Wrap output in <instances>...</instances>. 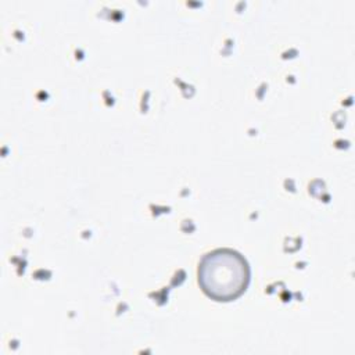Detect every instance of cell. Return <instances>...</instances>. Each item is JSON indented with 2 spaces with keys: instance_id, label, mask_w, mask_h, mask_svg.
I'll return each instance as SVG.
<instances>
[{
  "instance_id": "obj_1",
  "label": "cell",
  "mask_w": 355,
  "mask_h": 355,
  "mask_svg": "<svg viewBox=\"0 0 355 355\" xmlns=\"http://www.w3.org/2000/svg\"><path fill=\"white\" fill-rule=\"evenodd\" d=\"M248 282L245 259L232 250H215L207 254L198 268V283L212 298L229 301L239 297Z\"/></svg>"
}]
</instances>
